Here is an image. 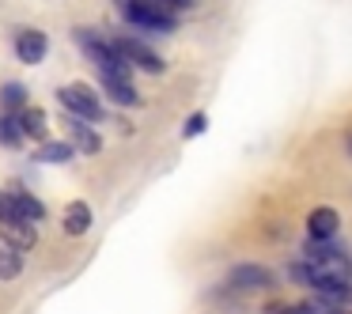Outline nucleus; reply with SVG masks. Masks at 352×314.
I'll use <instances>...</instances> for the list:
<instances>
[{
    "mask_svg": "<svg viewBox=\"0 0 352 314\" xmlns=\"http://www.w3.org/2000/svg\"><path fill=\"white\" fill-rule=\"evenodd\" d=\"M205 129H208V117L205 114H190V117H186V125H182V137L193 140V137H201Z\"/></svg>",
    "mask_w": 352,
    "mask_h": 314,
    "instance_id": "18",
    "label": "nucleus"
},
{
    "mask_svg": "<svg viewBox=\"0 0 352 314\" xmlns=\"http://www.w3.org/2000/svg\"><path fill=\"white\" fill-rule=\"evenodd\" d=\"M4 238H8V250H16V254L34 250V243H38L34 223H27V220H8L4 223Z\"/></svg>",
    "mask_w": 352,
    "mask_h": 314,
    "instance_id": "8",
    "label": "nucleus"
},
{
    "mask_svg": "<svg viewBox=\"0 0 352 314\" xmlns=\"http://www.w3.org/2000/svg\"><path fill=\"white\" fill-rule=\"evenodd\" d=\"M72 152H76V148H72L69 140H42V148L34 152V159L38 163H69Z\"/></svg>",
    "mask_w": 352,
    "mask_h": 314,
    "instance_id": "15",
    "label": "nucleus"
},
{
    "mask_svg": "<svg viewBox=\"0 0 352 314\" xmlns=\"http://www.w3.org/2000/svg\"><path fill=\"white\" fill-rule=\"evenodd\" d=\"M57 102H61L65 110H69V117H76V122H102V102L95 99V91H87L84 84H65L61 91H57Z\"/></svg>",
    "mask_w": 352,
    "mask_h": 314,
    "instance_id": "3",
    "label": "nucleus"
},
{
    "mask_svg": "<svg viewBox=\"0 0 352 314\" xmlns=\"http://www.w3.org/2000/svg\"><path fill=\"white\" fill-rule=\"evenodd\" d=\"M307 265V284L314 291H344L349 288L352 265L341 250H333V243H311V258Z\"/></svg>",
    "mask_w": 352,
    "mask_h": 314,
    "instance_id": "1",
    "label": "nucleus"
},
{
    "mask_svg": "<svg viewBox=\"0 0 352 314\" xmlns=\"http://www.w3.org/2000/svg\"><path fill=\"white\" fill-rule=\"evenodd\" d=\"M65 125H69L72 140H76V144H72V148H80V152H84V155H95V152H99V148H102L99 133H95V129H91V125H87V122H76V117H69V114H65Z\"/></svg>",
    "mask_w": 352,
    "mask_h": 314,
    "instance_id": "9",
    "label": "nucleus"
},
{
    "mask_svg": "<svg viewBox=\"0 0 352 314\" xmlns=\"http://www.w3.org/2000/svg\"><path fill=\"white\" fill-rule=\"evenodd\" d=\"M288 276H292V280H296V284H307V265H303V261H292Z\"/></svg>",
    "mask_w": 352,
    "mask_h": 314,
    "instance_id": "20",
    "label": "nucleus"
},
{
    "mask_svg": "<svg viewBox=\"0 0 352 314\" xmlns=\"http://www.w3.org/2000/svg\"><path fill=\"white\" fill-rule=\"evenodd\" d=\"M344 152H349V155H352V129H349V133H344Z\"/></svg>",
    "mask_w": 352,
    "mask_h": 314,
    "instance_id": "21",
    "label": "nucleus"
},
{
    "mask_svg": "<svg viewBox=\"0 0 352 314\" xmlns=\"http://www.w3.org/2000/svg\"><path fill=\"white\" fill-rule=\"evenodd\" d=\"M0 106H4V114H19V110H27V87L19 84V80H8V84L0 87Z\"/></svg>",
    "mask_w": 352,
    "mask_h": 314,
    "instance_id": "14",
    "label": "nucleus"
},
{
    "mask_svg": "<svg viewBox=\"0 0 352 314\" xmlns=\"http://www.w3.org/2000/svg\"><path fill=\"white\" fill-rule=\"evenodd\" d=\"M0 144H8V148H19L23 144V129H19V122L16 117H0Z\"/></svg>",
    "mask_w": 352,
    "mask_h": 314,
    "instance_id": "17",
    "label": "nucleus"
},
{
    "mask_svg": "<svg viewBox=\"0 0 352 314\" xmlns=\"http://www.w3.org/2000/svg\"><path fill=\"white\" fill-rule=\"evenodd\" d=\"M16 122H19V129H23V137H31V140H46L50 122H46V114H42V110L27 106V110H19V114H16Z\"/></svg>",
    "mask_w": 352,
    "mask_h": 314,
    "instance_id": "12",
    "label": "nucleus"
},
{
    "mask_svg": "<svg viewBox=\"0 0 352 314\" xmlns=\"http://www.w3.org/2000/svg\"><path fill=\"white\" fill-rule=\"evenodd\" d=\"M155 8H163L167 16H175L178 19V12H190L193 8V0H152Z\"/></svg>",
    "mask_w": 352,
    "mask_h": 314,
    "instance_id": "19",
    "label": "nucleus"
},
{
    "mask_svg": "<svg viewBox=\"0 0 352 314\" xmlns=\"http://www.w3.org/2000/svg\"><path fill=\"white\" fill-rule=\"evenodd\" d=\"M50 54V38L42 31H19L16 34V57L23 65H42Z\"/></svg>",
    "mask_w": 352,
    "mask_h": 314,
    "instance_id": "7",
    "label": "nucleus"
},
{
    "mask_svg": "<svg viewBox=\"0 0 352 314\" xmlns=\"http://www.w3.org/2000/svg\"><path fill=\"white\" fill-rule=\"evenodd\" d=\"M118 8H122V16L129 19L133 27H140V31H152V34H170L178 27L175 16H167L163 8H155L152 0H118Z\"/></svg>",
    "mask_w": 352,
    "mask_h": 314,
    "instance_id": "2",
    "label": "nucleus"
},
{
    "mask_svg": "<svg viewBox=\"0 0 352 314\" xmlns=\"http://www.w3.org/2000/svg\"><path fill=\"white\" fill-rule=\"evenodd\" d=\"M228 284L235 291H273L276 288V276L269 273L265 265H258V261H239V265H231Z\"/></svg>",
    "mask_w": 352,
    "mask_h": 314,
    "instance_id": "4",
    "label": "nucleus"
},
{
    "mask_svg": "<svg viewBox=\"0 0 352 314\" xmlns=\"http://www.w3.org/2000/svg\"><path fill=\"white\" fill-rule=\"evenodd\" d=\"M102 91L118 102V106H140V95L129 80H118V76H102Z\"/></svg>",
    "mask_w": 352,
    "mask_h": 314,
    "instance_id": "11",
    "label": "nucleus"
},
{
    "mask_svg": "<svg viewBox=\"0 0 352 314\" xmlns=\"http://www.w3.org/2000/svg\"><path fill=\"white\" fill-rule=\"evenodd\" d=\"M65 235H87V227H91V208L84 205V201H72L69 208H65Z\"/></svg>",
    "mask_w": 352,
    "mask_h": 314,
    "instance_id": "10",
    "label": "nucleus"
},
{
    "mask_svg": "<svg viewBox=\"0 0 352 314\" xmlns=\"http://www.w3.org/2000/svg\"><path fill=\"white\" fill-rule=\"evenodd\" d=\"M110 46L118 49V57H122L125 65H137V69H144V72H152V76H160L163 69H167V65H163V57L155 54V49H148L144 42H137V38H114L110 42Z\"/></svg>",
    "mask_w": 352,
    "mask_h": 314,
    "instance_id": "5",
    "label": "nucleus"
},
{
    "mask_svg": "<svg viewBox=\"0 0 352 314\" xmlns=\"http://www.w3.org/2000/svg\"><path fill=\"white\" fill-rule=\"evenodd\" d=\"M337 231H341V212H337V208L318 205L307 216V235H311V243H333Z\"/></svg>",
    "mask_w": 352,
    "mask_h": 314,
    "instance_id": "6",
    "label": "nucleus"
},
{
    "mask_svg": "<svg viewBox=\"0 0 352 314\" xmlns=\"http://www.w3.org/2000/svg\"><path fill=\"white\" fill-rule=\"evenodd\" d=\"M12 205H16V216L19 220H27V223H38V220H46V205H42L38 197H31V193H12Z\"/></svg>",
    "mask_w": 352,
    "mask_h": 314,
    "instance_id": "13",
    "label": "nucleus"
},
{
    "mask_svg": "<svg viewBox=\"0 0 352 314\" xmlns=\"http://www.w3.org/2000/svg\"><path fill=\"white\" fill-rule=\"evenodd\" d=\"M19 273H23V254L0 250V280H16Z\"/></svg>",
    "mask_w": 352,
    "mask_h": 314,
    "instance_id": "16",
    "label": "nucleus"
}]
</instances>
